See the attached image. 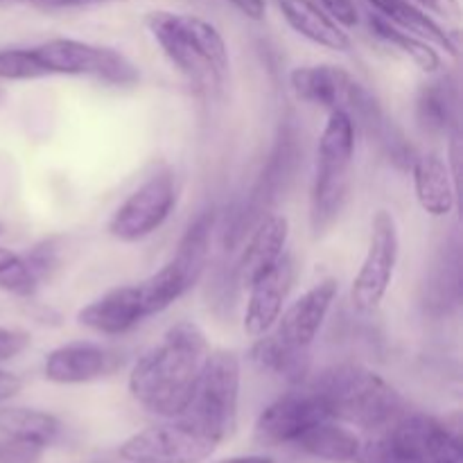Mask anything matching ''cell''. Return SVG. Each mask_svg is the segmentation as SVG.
Wrapping results in <instances>:
<instances>
[{
  "label": "cell",
  "instance_id": "cell-1",
  "mask_svg": "<svg viewBox=\"0 0 463 463\" xmlns=\"http://www.w3.org/2000/svg\"><path fill=\"white\" fill-rule=\"evenodd\" d=\"M211 353L203 330L193 321L170 326L156 346L138 357L129 373V393L143 410L161 419H179L197 387Z\"/></svg>",
  "mask_w": 463,
  "mask_h": 463
},
{
  "label": "cell",
  "instance_id": "cell-2",
  "mask_svg": "<svg viewBox=\"0 0 463 463\" xmlns=\"http://www.w3.org/2000/svg\"><path fill=\"white\" fill-rule=\"evenodd\" d=\"M337 292V280L326 279L283 307L276 324L253 342L249 351L253 364L267 373L301 384L310 369V346L324 328Z\"/></svg>",
  "mask_w": 463,
  "mask_h": 463
},
{
  "label": "cell",
  "instance_id": "cell-3",
  "mask_svg": "<svg viewBox=\"0 0 463 463\" xmlns=\"http://www.w3.org/2000/svg\"><path fill=\"white\" fill-rule=\"evenodd\" d=\"M145 27L167 61L197 90L213 93L224 84L231 59L222 32L194 14L149 12Z\"/></svg>",
  "mask_w": 463,
  "mask_h": 463
},
{
  "label": "cell",
  "instance_id": "cell-4",
  "mask_svg": "<svg viewBox=\"0 0 463 463\" xmlns=\"http://www.w3.org/2000/svg\"><path fill=\"white\" fill-rule=\"evenodd\" d=\"M307 387L326 402L333 420L380 432L407 414V402L383 375L357 364H339L321 371Z\"/></svg>",
  "mask_w": 463,
  "mask_h": 463
},
{
  "label": "cell",
  "instance_id": "cell-5",
  "mask_svg": "<svg viewBox=\"0 0 463 463\" xmlns=\"http://www.w3.org/2000/svg\"><path fill=\"white\" fill-rule=\"evenodd\" d=\"M355 463H463L459 434L425 414L407 411L362 441Z\"/></svg>",
  "mask_w": 463,
  "mask_h": 463
},
{
  "label": "cell",
  "instance_id": "cell-6",
  "mask_svg": "<svg viewBox=\"0 0 463 463\" xmlns=\"http://www.w3.org/2000/svg\"><path fill=\"white\" fill-rule=\"evenodd\" d=\"M355 127L346 111H328V122L317 149V175L310 199V224L317 235L326 233L337 222L346 203L355 156Z\"/></svg>",
  "mask_w": 463,
  "mask_h": 463
},
{
  "label": "cell",
  "instance_id": "cell-7",
  "mask_svg": "<svg viewBox=\"0 0 463 463\" xmlns=\"http://www.w3.org/2000/svg\"><path fill=\"white\" fill-rule=\"evenodd\" d=\"M240 383V357L233 351H211L199 371L193 398L179 419L220 446L238 425Z\"/></svg>",
  "mask_w": 463,
  "mask_h": 463
},
{
  "label": "cell",
  "instance_id": "cell-8",
  "mask_svg": "<svg viewBox=\"0 0 463 463\" xmlns=\"http://www.w3.org/2000/svg\"><path fill=\"white\" fill-rule=\"evenodd\" d=\"M289 86L301 102L315 104L326 111H346L355 125H364L380 140L392 129L378 99L344 68L330 63L298 66L289 75Z\"/></svg>",
  "mask_w": 463,
  "mask_h": 463
},
{
  "label": "cell",
  "instance_id": "cell-9",
  "mask_svg": "<svg viewBox=\"0 0 463 463\" xmlns=\"http://www.w3.org/2000/svg\"><path fill=\"white\" fill-rule=\"evenodd\" d=\"M41 63L50 75L90 77L102 84L136 86L140 81V71L127 54L107 45L86 43L77 39H50L36 45Z\"/></svg>",
  "mask_w": 463,
  "mask_h": 463
},
{
  "label": "cell",
  "instance_id": "cell-10",
  "mask_svg": "<svg viewBox=\"0 0 463 463\" xmlns=\"http://www.w3.org/2000/svg\"><path fill=\"white\" fill-rule=\"evenodd\" d=\"M401 256V235L396 217L378 211L371 220L369 247L351 285V301L360 312H373L387 297Z\"/></svg>",
  "mask_w": 463,
  "mask_h": 463
},
{
  "label": "cell",
  "instance_id": "cell-11",
  "mask_svg": "<svg viewBox=\"0 0 463 463\" xmlns=\"http://www.w3.org/2000/svg\"><path fill=\"white\" fill-rule=\"evenodd\" d=\"M176 206V179L172 170H161L140 184L109 220V233L120 242H140L156 233Z\"/></svg>",
  "mask_w": 463,
  "mask_h": 463
},
{
  "label": "cell",
  "instance_id": "cell-12",
  "mask_svg": "<svg viewBox=\"0 0 463 463\" xmlns=\"http://www.w3.org/2000/svg\"><path fill=\"white\" fill-rule=\"evenodd\" d=\"M217 443L181 419L152 425L120 446V457L129 463H202L215 452Z\"/></svg>",
  "mask_w": 463,
  "mask_h": 463
},
{
  "label": "cell",
  "instance_id": "cell-13",
  "mask_svg": "<svg viewBox=\"0 0 463 463\" xmlns=\"http://www.w3.org/2000/svg\"><path fill=\"white\" fill-rule=\"evenodd\" d=\"M328 410L319 393L312 387H298L276 398L258 416L253 437L260 446H285L294 443L303 432L328 420Z\"/></svg>",
  "mask_w": 463,
  "mask_h": 463
},
{
  "label": "cell",
  "instance_id": "cell-14",
  "mask_svg": "<svg viewBox=\"0 0 463 463\" xmlns=\"http://www.w3.org/2000/svg\"><path fill=\"white\" fill-rule=\"evenodd\" d=\"M298 147H297V134H294L292 125L280 129V138L276 143L274 154H271L269 163L262 170L260 179L253 185L251 194H249L247 203L240 208V213L233 220V229L226 231V242L235 244L249 233V229L258 224L265 215H269L271 203L279 199L280 190L285 188L288 179L292 176L294 165H297Z\"/></svg>",
  "mask_w": 463,
  "mask_h": 463
},
{
  "label": "cell",
  "instance_id": "cell-15",
  "mask_svg": "<svg viewBox=\"0 0 463 463\" xmlns=\"http://www.w3.org/2000/svg\"><path fill=\"white\" fill-rule=\"evenodd\" d=\"M122 366V355L95 342H71L50 351L43 375L54 384H89L109 378Z\"/></svg>",
  "mask_w": 463,
  "mask_h": 463
},
{
  "label": "cell",
  "instance_id": "cell-16",
  "mask_svg": "<svg viewBox=\"0 0 463 463\" xmlns=\"http://www.w3.org/2000/svg\"><path fill=\"white\" fill-rule=\"evenodd\" d=\"M294 280H297V262L292 253L285 251L271 269L249 285V301L244 312V333L249 337H260L276 324L292 294Z\"/></svg>",
  "mask_w": 463,
  "mask_h": 463
},
{
  "label": "cell",
  "instance_id": "cell-17",
  "mask_svg": "<svg viewBox=\"0 0 463 463\" xmlns=\"http://www.w3.org/2000/svg\"><path fill=\"white\" fill-rule=\"evenodd\" d=\"M147 319L138 285H120L77 312V324L104 337H120Z\"/></svg>",
  "mask_w": 463,
  "mask_h": 463
},
{
  "label": "cell",
  "instance_id": "cell-18",
  "mask_svg": "<svg viewBox=\"0 0 463 463\" xmlns=\"http://www.w3.org/2000/svg\"><path fill=\"white\" fill-rule=\"evenodd\" d=\"M288 240L289 222L279 213H269L253 226L238 260V279L242 288H249L258 276L265 274L283 258L288 251Z\"/></svg>",
  "mask_w": 463,
  "mask_h": 463
},
{
  "label": "cell",
  "instance_id": "cell-19",
  "mask_svg": "<svg viewBox=\"0 0 463 463\" xmlns=\"http://www.w3.org/2000/svg\"><path fill=\"white\" fill-rule=\"evenodd\" d=\"M416 202L428 215L448 217L455 211L457 184L448 158L430 152L411 161Z\"/></svg>",
  "mask_w": 463,
  "mask_h": 463
},
{
  "label": "cell",
  "instance_id": "cell-20",
  "mask_svg": "<svg viewBox=\"0 0 463 463\" xmlns=\"http://www.w3.org/2000/svg\"><path fill=\"white\" fill-rule=\"evenodd\" d=\"M280 14L297 34L310 43L321 45L333 52H348L353 45L351 36L339 23H335L321 7L312 0H276Z\"/></svg>",
  "mask_w": 463,
  "mask_h": 463
},
{
  "label": "cell",
  "instance_id": "cell-21",
  "mask_svg": "<svg viewBox=\"0 0 463 463\" xmlns=\"http://www.w3.org/2000/svg\"><path fill=\"white\" fill-rule=\"evenodd\" d=\"M366 3L371 5L373 14H378L380 18L389 21L392 25L420 36L423 41L432 43L434 48L446 50L452 57L459 54V45L452 39L450 32L443 25H439L425 9H420L411 0H366Z\"/></svg>",
  "mask_w": 463,
  "mask_h": 463
},
{
  "label": "cell",
  "instance_id": "cell-22",
  "mask_svg": "<svg viewBox=\"0 0 463 463\" xmlns=\"http://www.w3.org/2000/svg\"><path fill=\"white\" fill-rule=\"evenodd\" d=\"M213 231H215V211H202L185 229L184 238L179 240L175 256L170 258L172 267L181 274L190 289L202 280L203 271L211 258Z\"/></svg>",
  "mask_w": 463,
  "mask_h": 463
},
{
  "label": "cell",
  "instance_id": "cell-23",
  "mask_svg": "<svg viewBox=\"0 0 463 463\" xmlns=\"http://www.w3.org/2000/svg\"><path fill=\"white\" fill-rule=\"evenodd\" d=\"M294 446L315 459L330 463H353L360 452L362 439L339 420H321L315 428L303 432Z\"/></svg>",
  "mask_w": 463,
  "mask_h": 463
},
{
  "label": "cell",
  "instance_id": "cell-24",
  "mask_svg": "<svg viewBox=\"0 0 463 463\" xmlns=\"http://www.w3.org/2000/svg\"><path fill=\"white\" fill-rule=\"evenodd\" d=\"M416 120L423 131L432 136L455 134L457 129V89L450 80L441 77L423 84L416 98Z\"/></svg>",
  "mask_w": 463,
  "mask_h": 463
},
{
  "label": "cell",
  "instance_id": "cell-25",
  "mask_svg": "<svg viewBox=\"0 0 463 463\" xmlns=\"http://www.w3.org/2000/svg\"><path fill=\"white\" fill-rule=\"evenodd\" d=\"M0 434L48 448L61 437V423L48 411L30 407H0Z\"/></svg>",
  "mask_w": 463,
  "mask_h": 463
},
{
  "label": "cell",
  "instance_id": "cell-26",
  "mask_svg": "<svg viewBox=\"0 0 463 463\" xmlns=\"http://www.w3.org/2000/svg\"><path fill=\"white\" fill-rule=\"evenodd\" d=\"M369 27H371V34H373L375 39L392 45V48L401 50V52L405 54V57H410L420 71L437 72L439 68H441V54L437 52V48H434L432 43L423 41L420 36L392 25V23L384 21V18H380L378 14L373 12L369 14Z\"/></svg>",
  "mask_w": 463,
  "mask_h": 463
},
{
  "label": "cell",
  "instance_id": "cell-27",
  "mask_svg": "<svg viewBox=\"0 0 463 463\" xmlns=\"http://www.w3.org/2000/svg\"><path fill=\"white\" fill-rule=\"evenodd\" d=\"M39 280L27 267L25 258L21 253L12 251L7 247H0V289L12 297L30 298L39 289Z\"/></svg>",
  "mask_w": 463,
  "mask_h": 463
},
{
  "label": "cell",
  "instance_id": "cell-28",
  "mask_svg": "<svg viewBox=\"0 0 463 463\" xmlns=\"http://www.w3.org/2000/svg\"><path fill=\"white\" fill-rule=\"evenodd\" d=\"M48 77L43 63L34 48L0 50V80L3 81H32Z\"/></svg>",
  "mask_w": 463,
  "mask_h": 463
},
{
  "label": "cell",
  "instance_id": "cell-29",
  "mask_svg": "<svg viewBox=\"0 0 463 463\" xmlns=\"http://www.w3.org/2000/svg\"><path fill=\"white\" fill-rule=\"evenodd\" d=\"M23 258H25L27 267H30L32 274H34L36 280L41 283V280L48 279V276L52 274L59 265L57 240L50 238V240H43V242L34 244V247H32Z\"/></svg>",
  "mask_w": 463,
  "mask_h": 463
},
{
  "label": "cell",
  "instance_id": "cell-30",
  "mask_svg": "<svg viewBox=\"0 0 463 463\" xmlns=\"http://www.w3.org/2000/svg\"><path fill=\"white\" fill-rule=\"evenodd\" d=\"M45 448L5 437L0 441V463H39Z\"/></svg>",
  "mask_w": 463,
  "mask_h": 463
},
{
  "label": "cell",
  "instance_id": "cell-31",
  "mask_svg": "<svg viewBox=\"0 0 463 463\" xmlns=\"http://www.w3.org/2000/svg\"><path fill=\"white\" fill-rule=\"evenodd\" d=\"M312 3L324 9L344 30L346 27H355L360 23V9H357L355 0H312Z\"/></svg>",
  "mask_w": 463,
  "mask_h": 463
},
{
  "label": "cell",
  "instance_id": "cell-32",
  "mask_svg": "<svg viewBox=\"0 0 463 463\" xmlns=\"http://www.w3.org/2000/svg\"><path fill=\"white\" fill-rule=\"evenodd\" d=\"M30 342L32 339L25 330L5 328V326H0V364L21 355V353L30 346Z\"/></svg>",
  "mask_w": 463,
  "mask_h": 463
},
{
  "label": "cell",
  "instance_id": "cell-33",
  "mask_svg": "<svg viewBox=\"0 0 463 463\" xmlns=\"http://www.w3.org/2000/svg\"><path fill=\"white\" fill-rule=\"evenodd\" d=\"M32 7L43 9V12H59V9L86 7V5H107V3H125V0H27Z\"/></svg>",
  "mask_w": 463,
  "mask_h": 463
},
{
  "label": "cell",
  "instance_id": "cell-34",
  "mask_svg": "<svg viewBox=\"0 0 463 463\" xmlns=\"http://www.w3.org/2000/svg\"><path fill=\"white\" fill-rule=\"evenodd\" d=\"M425 12H432L441 18H459L461 5L459 0H411Z\"/></svg>",
  "mask_w": 463,
  "mask_h": 463
},
{
  "label": "cell",
  "instance_id": "cell-35",
  "mask_svg": "<svg viewBox=\"0 0 463 463\" xmlns=\"http://www.w3.org/2000/svg\"><path fill=\"white\" fill-rule=\"evenodd\" d=\"M226 3L238 9L249 21H262L267 14V0H226Z\"/></svg>",
  "mask_w": 463,
  "mask_h": 463
},
{
  "label": "cell",
  "instance_id": "cell-36",
  "mask_svg": "<svg viewBox=\"0 0 463 463\" xmlns=\"http://www.w3.org/2000/svg\"><path fill=\"white\" fill-rule=\"evenodd\" d=\"M23 380L18 375L9 373V371L0 369V401H9L16 393H21Z\"/></svg>",
  "mask_w": 463,
  "mask_h": 463
},
{
  "label": "cell",
  "instance_id": "cell-37",
  "mask_svg": "<svg viewBox=\"0 0 463 463\" xmlns=\"http://www.w3.org/2000/svg\"><path fill=\"white\" fill-rule=\"evenodd\" d=\"M220 463H274L271 457H235V459H226Z\"/></svg>",
  "mask_w": 463,
  "mask_h": 463
},
{
  "label": "cell",
  "instance_id": "cell-38",
  "mask_svg": "<svg viewBox=\"0 0 463 463\" xmlns=\"http://www.w3.org/2000/svg\"><path fill=\"white\" fill-rule=\"evenodd\" d=\"M5 233V224H3V222H0V235H3Z\"/></svg>",
  "mask_w": 463,
  "mask_h": 463
}]
</instances>
